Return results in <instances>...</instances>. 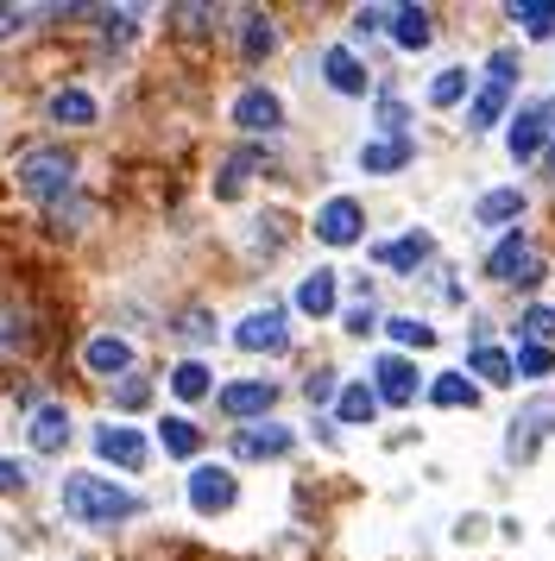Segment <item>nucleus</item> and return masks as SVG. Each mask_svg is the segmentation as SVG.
Masks as SVG:
<instances>
[{
  "label": "nucleus",
  "instance_id": "1",
  "mask_svg": "<svg viewBox=\"0 0 555 561\" xmlns=\"http://www.w3.org/2000/svg\"><path fill=\"white\" fill-rule=\"evenodd\" d=\"M64 511H70L76 524H121V517L139 511V499L126 485L101 480V473H70L64 480Z\"/></svg>",
  "mask_w": 555,
  "mask_h": 561
},
{
  "label": "nucleus",
  "instance_id": "2",
  "mask_svg": "<svg viewBox=\"0 0 555 561\" xmlns=\"http://www.w3.org/2000/svg\"><path fill=\"white\" fill-rule=\"evenodd\" d=\"M76 183V158L64 152V146H32V152L20 158V190L32 196V203H64Z\"/></svg>",
  "mask_w": 555,
  "mask_h": 561
},
{
  "label": "nucleus",
  "instance_id": "3",
  "mask_svg": "<svg viewBox=\"0 0 555 561\" xmlns=\"http://www.w3.org/2000/svg\"><path fill=\"white\" fill-rule=\"evenodd\" d=\"M511 89H518V57L511 51H492V64H486V89L474 95V114H467V127H492V121H505V102H511Z\"/></svg>",
  "mask_w": 555,
  "mask_h": 561
},
{
  "label": "nucleus",
  "instance_id": "4",
  "mask_svg": "<svg viewBox=\"0 0 555 561\" xmlns=\"http://www.w3.org/2000/svg\"><path fill=\"white\" fill-rule=\"evenodd\" d=\"M486 272H492V278L499 284H530L536 278V272H543V265H536V247H530V233H505L499 247H492V259H486Z\"/></svg>",
  "mask_w": 555,
  "mask_h": 561
},
{
  "label": "nucleus",
  "instance_id": "5",
  "mask_svg": "<svg viewBox=\"0 0 555 561\" xmlns=\"http://www.w3.org/2000/svg\"><path fill=\"white\" fill-rule=\"evenodd\" d=\"M234 347H240V354H278V347H291V322H284V309H259V316H247V322L234 329Z\"/></svg>",
  "mask_w": 555,
  "mask_h": 561
},
{
  "label": "nucleus",
  "instance_id": "6",
  "mask_svg": "<svg viewBox=\"0 0 555 561\" xmlns=\"http://www.w3.org/2000/svg\"><path fill=\"white\" fill-rule=\"evenodd\" d=\"M373 391H378V404L404 410L410 398H417V366H410L404 354H385V359H373Z\"/></svg>",
  "mask_w": 555,
  "mask_h": 561
},
{
  "label": "nucleus",
  "instance_id": "7",
  "mask_svg": "<svg viewBox=\"0 0 555 561\" xmlns=\"http://www.w3.org/2000/svg\"><path fill=\"white\" fill-rule=\"evenodd\" d=\"M234 127L240 133H278L284 127V102H278L272 89H240V95H234Z\"/></svg>",
  "mask_w": 555,
  "mask_h": 561
},
{
  "label": "nucleus",
  "instance_id": "8",
  "mask_svg": "<svg viewBox=\"0 0 555 561\" xmlns=\"http://www.w3.org/2000/svg\"><path fill=\"white\" fill-rule=\"evenodd\" d=\"M234 499H240V480H234L227 467H196V473H190V505H196L202 517L227 511Z\"/></svg>",
  "mask_w": 555,
  "mask_h": 561
},
{
  "label": "nucleus",
  "instance_id": "9",
  "mask_svg": "<svg viewBox=\"0 0 555 561\" xmlns=\"http://www.w3.org/2000/svg\"><path fill=\"white\" fill-rule=\"evenodd\" d=\"M360 233H366L360 203H353V196H328L322 215H316V240H328V247H353Z\"/></svg>",
  "mask_w": 555,
  "mask_h": 561
},
{
  "label": "nucleus",
  "instance_id": "10",
  "mask_svg": "<svg viewBox=\"0 0 555 561\" xmlns=\"http://www.w3.org/2000/svg\"><path fill=\"white\" fill-rule=\"evenodd\" d=\"M272 404H278V385L272 379H240V385H227V391H222V410L240 423V430H247L252 416H265Z\"/></svg>",
  "mask_w": 555,
  "mask_h": 561
},
{
  "label": "nucleus",
  "instance_id": "11",
  "mask_svg": "<svg viewBox=\"0 0 555 561\" xmlns=\"http://www.w3.org/2000/svg\"><path fill=\"white\" fill-rule=\"evenodd\" d=\"M95 455L101 460H114V467H126V473H139L146 467V435L139 430H126V423H107V430H95Z\"/></svg>",
  "mask_w": 555,
  "mask_h": 561
},
{
  "label": "nucleus",
  "instance_id": "12",
  "mask_svg": "<svg viewBox=\"0 0 555 561\" xmlns=\"http://www.w3.org/2000/svg\"><path fill=\"white\" fill-rule=\"evenodd\" d=\"M291 448V430L284 423H247V430H234V455L240 460H272Z\"/></svg>",
  "mask_w": 555,
  "mask_h": 561
},
{
  "label": "nucleus",
  "instance_id": "13",
  "mask_svg": "<svg viewBox=\"0 0 555 561\" xmlns=\"http://www.w3.org/2000/svg\"><path fill=\"white\" fill-rule=\"evenodd\" d=\"M25 435H32V448H38V455H57V448L70 442V410H64V404H38V410H32V423H25Z\"/></svg>",
  "mask_w": 555,
  "mask_h": 561
},
{
  "label": "nucleus",
  "instance_id": "14",
  "mask_svg": "<svg viewBox=\"0 0 555 561\" xmlns=\"http://www.w3.org/2000/svg\"><path fill=\"white\" fill-rule=\"evenodd\" d=\"M82 366L101 373V379H114V373H133V347H126L121 334H95L89 347H82Z\"/></svg>",
  "mask_w": 555,
  "mask_h": 561
},
{
  "label": "nucleus",
  "instance_id": "15",
  "mask_svg": "<svg viewBox=\"0 0 555 561\" xmlns=\"http://www.w3.org/2000/svg\"><path fill=\"white\" fill-rule=\"evenodd\" d=\"M435 253V240H429V233H404V240H385V247H378V265H385V272H417V265H423V259Z\"/></svg>",
  "mask_w": 555,
  "mask_h": 561
},
{
  "label": "nucleus",
  "instance_id": "16",
  "mask_svg": "<svg viewBox=\"0 0 555 561\" xmlns=\"http://www.w3.org/2000/svg\"><path fill=\"white\" fill-rule=\"evenodd\" d=\"M555 430V398H536V404L518 416V430H511V460H530V448H536V435Z\"/></svg>",
  "mask_w": 555,
  "mask_h": 561
},
{
  "label": "nucleus",
  "instance_id": "17",
  "mask_svg": "<svg viewBox=\"0 0 555 561\" xmlns=\"http://www.w3.org/2000/svg\"><path fill=\"white\" fill-rule=\"evenodd\" d=\"M322 77H328L335 95H366V82H373V77H366V64H360L353 51H341V45L322 57Z\"/></svg>",
  "mask_w": 555,
  "mask_h": 561
},
{
  "label": "nucleus",
  "instance_id": "18",
  "mask_svg": "<svg viewBox=\"0 0 555 561\" xmlns=\"http://www.w3.org/2000/svg\"><path fill=\"white\" fill-rule=\"evenodd\" d=\"M50 121L57 127H95V95L89 89H57L50 95Z\"/></svg>",
  "mask_w": 555,
  "mask_h": 561
},
{
  "label": "nucleus",
  "instance_id": "19",
  "mask_svg": "<svg viewBox=\"0 0 555 561\" xmlns=\"http://www.w3.org/2000/svg\"><path fill=\"white\" fill-rule=\"evenodd\" d=\"M410 164V139H373L366 152H360V171H373V178H392Z\"/></svg>",
  "mask_w": 555,
  "mask_h": 561
},
{
  "label": "nucleus",
  "instance_id": "20",
  "mask_svg": "<svg viewBox=\"0 0 555 561\" xmlns=\"http://www.w3.org/2000/svg\"><path fill=\"white\" fill-rule=\"evenodd\" d=\"M474 398H479V391H474L467 373H435V379H429V404H435V410H467Z\"/></svg>",
  "mask_w": 555,
  "mask_h": 561
},
{
  "label": "nucleus",
  "instance_id": "21",
  "mask_svg": "<svg viewBox=\"0 0 555 561\" xmlns=\"http://www.w3.org/2000/svg\"><path fill=\"white\" fill-rule=\"evenodd\" d=\"M392 38H398L404 51H423L429 45V13L423 7H392Z\"/></svg>",
  "mask_w": 555,
  "mask_h": 561
},
{
  "label": "nucleus",
  "instance_id": "22",
  "mask_svg": "<svg viewBox=\"0 0 555 561\" xmlns=\"http://www.w3.org/2000/svg\"><path fill=\"white\" fill-rule=\"evenodd\" d=\"M467 373H474V379H486V385H511V379H518V359L499 354V347H474Z\"/></svg>",
  "mask_w": 555,
  "mask_h": 561
},
{
  "label": "nucleus",
  "instance_id": "23",
  "mask_svg": "<svg viewBox=\"0 0 555 561\" xmlns=\"http://www.w3.org/2000/svg\"><path fill=\"white\" fill-rule=\"evenodd\" d=\"M505 13H511L530 38H550V32H555V0H511Z\"/></svg>",
  "mask_w": 555,
  "mask_h": 561
},
{
  "label": "nucleus",
  "instance_id": "24",
  "mask_svg": "<svg viewBox=\"0 0 555 561\" xmlns=\"http://www.w3.org/2000/svg\"><path fill=\"white\" fill-rule=\"evenodd\" d=\"M297 309L303 316H328V309H335V272H309V278L297 284Z\"/></svg>",
  "mask_w": 555,
  "mask_h": 561
},
{
  "label": "nucleus",
  "instance_id": "25",
  "mask_svg": "<svg viewBox=\"0 0 555 561\" xmlns=\"http://www.w3.org/2000/svg\"><path fill=\"white\" fill-rule=\"evenodd\" d=\"M543 152V107H524L511 121V158H536Z\"/></svg>",
  "mask_w": 555,
  "mask_h": 561
},
{
  "label": "nucleus",
  "instance_id": "26",
  "mask_svg": "<svg viewBox=\"0 0 555 561\" xmlns=\"http://www.w3.org/2000/svg\"><path fill=\"white\" fill-rule=\"evenodd\" d=\"M335 410H341V423H373L378 391H373V385H341V398H335Z\"/></svg>",
  "mask_w": 555,
  "mask_h": 561
},
{
  "label": "nucleus",
  "instance_id": "27",
  "mask_svg": "<svg viewBox=\"0 0 555 561\" xmlns=\"http://www.w3.org/2000/svg\"><path fill=\"white\" fill-rule=\"evenodd\" d=\"M474 215L486 221V228H492V221H518V215H524V196H518V190H492V196L474 203Z\"/></svg>",
  "mask_w": 555,
  "mask_h": 561
},
{
  "label": "nucleus",
  "instance_id": "28",
  "mask_svg": "<svg viewBox=\"0 0 555 561\" xmlns=\"http://www.w3.org/2000/svg\"><path fill=\"white\" fill-rule=\"evenodd\" d=\"M158 442H165V455H177V460H190L202 448V430L196 423H183V416H171L165 430H158Z\"/></svg>",
  "mask_w": 555,
  "mask_h": 561
},
{
  "label": "nucleus",
  "instance_id": "29",
  "mask_svg": "<svg viewBox=\"0 0 555 561\" xmlns=\"http://www.w3.org/2000/svg\"><path fill=\"white\" fill-rule=\"evenodd\" d=\"M171 391L183 398V404H196V398H208V366H202V359H183V366L171 373Z\"/></svg>",
  "mask_w": 555,
  "mask_h": 561
},
{
  "label": "nucleus",
  "instance_id": "30",
  "mask_svg": "<svg viewBox=\"0 0 555 561\" xmlns=\"http://www.w3.org/2000/svg\"><path fill=\"white\" fill-rule=\"evenodd\" d=\"M385 334H392L398 347H429V341H435V329H429V322H417V316H392V322H385Z\"/></svg>",
  "mask_w": 555,
  "mask_h": 561
},
{
  "label": "nucleus",
  "instance_id": "31",
  "mask_svg": "<svg viewBox=\"0 0 555 561\" xmlns=\"http://www.w3.org/2000/svg\"><path fill=\"white\" fill-rule=\"evenodd\" d=\"M467 95V70H442V77H429V102L435 107H454Z\"/></svg>",
  "mask_w": 555,
  "mask_h": 561
},
{
  "label": "nucleus",
  "instance_id": "32",
  "mask_svg": "<svg viewBox=\"0 0 555 561\" xmlns=\"http://www.w3.org/2000/svg\"><path fill=\"white\" fill-rule=\"evenodd\" d=\"M543 373H555V354L543 341H530L524 354H518V379H543Z\"/></svg>",
  "mask_w": 555,
  "mask_h": 561
},
{
  "label": "nucleus",
  "instance_id": "33",
  "mask_svg": "<svg viewBox=\"0 0 555 561\" xmlns=\"http://www.w3.org/2000/svg\"><path fill=\"white\" fill-rule=\"evenodd\" d=\"M272 45H278V38H272V26H265V20L252 13V20H247V57H265Z\"/></svg>",
  "mask_w": 555,
  "mask_h": 561
},
{
  "label": "nucleus",
  "instance_id": "34",
  "mask_svg": "<svg viewBox=\"0 0 555 561\" xmlns=\"http://www.w3.org/2000/svg\"><path fill=\"white\" fill-rule=\"evenodd\" d=\"M177 334H183V341H208V334H215V322H208V309H190V316L177 322Z\"/></svg>",
  "mask_w": 555,
  "mask_h": 561
},
{
  "label": "nucleus",
  "instance_id": "35",
  "mask_svg": "<svg viewBox=\"0 0 555 561\" xmlns=\"http://www.w3.org/2000/svg\"><path fill=\"white\" fill-rule=\"evenodd\" d=\"M378 127H385V139H404V127H410L404 102H385V107H378Z\"/></svg>",
  "mask_w": 555,
  "mask_h": 561
},
{
  "label": "nucleus",
  "instance_id": "36",
  "mask_svg": "<svg viewBox=\"0 0 555 561\" xmlns=\"http://www.w3.org/2000/svg\"><path fill=\"white\" fill-rule=\"evenodd\" d=\"M114 398H121V410H139L151 398V385L146 379H121V391H114Z\"/></svg>",
  "mask_w": 555,
  "mask_h": 561
},
{
  "label": "nucleus",
  "instance_id": "37",
  "mask_svg": "<svg viewBox=\"0 0 555 561\" xmlns=\"http://www.w3.org/2000/svg\"><path fill=\"white\" fill-rule=\"evenodd\" d=\"M536 107H543V158L555 164V95L550 102H536Z\"/></svg>",
  "mask_w": 555,
  "mask_h": 561
},
{
  "label": "nucleus",
  "instance_id": "38",
  "mask_svg": "<svg viewBox=\"0 0 555 561\" xmlns=\"http://www.w3.org/2000/svg\"><path fill=\"white\" fill-rule=\"evenodd\" d=\"M25 485V467L20 460H0V492H20Z\"/></svg>",
  "mask_w": 555,
  "mask_h": 561
},
{
  "label": "nucleus",
  "instance_id": "39",
  "mask_svg": "<svg viewBox=\"0 0 555 561\" xmlns=\"http://www.w3.org/2000/svg\"><path fill=\"white\" fill-rule=\"evenodd\" d=\"M303 391H309L316 404H322V398H335V373H309V385H303Z\"/></svg>",
  "mask_w": 555,
  "mask_h": 561
},
{
  "label": "nucleus",
  "instance_id": "40",
  "mask_svg": "<svg viewBox=\"0 0 555 561\" xmlns=\"http://www.w3.org/2000/svg\"><path fill=\"white\" fill-rule=\"evenodd\" d=\"M385 20H392V13H378V7H360V13H353V26H360V32H378Z\"/></svg>",
  "mask_w": 555,
  "mask_h": 561
},
{
  "label": "nucleus",
  "instance_id": "41",
  "mask_svg": "<svg viewBox=\"0 0 555 561\" xmlns=\"http://www.w3.org/2000/svg\"><path fill=\"white\" fill-rule=\"evenodd\" d=\"M524 329H530V334H543V329H555V309H530V316H524Z\"/></svg>",
  "mask_w": 555,
  "mask_h": 561
},
{
  "label": "nucleus",
  "instance_id": "42",
  "mask_svg": "<svg viewBox=\"0 0 555 561\" xmlns=\"http://www.w3.org/2000/svg\"><path fill=\"white\" fill-rule=\"evenodd\" d=\"M366 329H378L373 309H348V334H366Z\"/></svg>",
  "mask_w": 555,
  "mask_h": 561
},
{
  "label": "nucleus",
  "instance_id": "43",
  "mask_svg": "<svg viewBox=\"0 0 555 561\" xmlns=\"http://www.w3.org/2000/svg\"><path fill=\"white\" fill-rule=\"evenodd\" d=\"M20 20H25L20 7H0V32H13V26H20Z\"/></svg>",
  "mask_w": 555,
  "mask_h": 561
}]
</instances>
